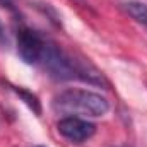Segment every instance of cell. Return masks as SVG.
<instances>
[{
    "label": "cell",
    "mask_w": 147,
    "mask_h": 147,
    "mask_svg": "<svg viewBox=\"0 0 147 147\" xmlns=\"http://www.w3.org/2000/svg\"><path fill=\"white\" fill-rule=\"evenodd\" d=\"M74 2H80V3H84V0H74Z\"/></svg>",
    "instance_id": "obj_9"
},
{
    "label": "cell",
    "mask_w": 147,
    "mask_h": 147,
    "mask_svg": "<svg viewBox=\"0 0 147 147\" xmlns=\"http://www.w3.org/2000/svg\"><path fill=\"white\" fill-rule=\"evenodd\" d=\"M2 7H7L9 10H16V0H0Z\"/></svg>",
    "instance_id": "obj_7"
},
{
    "label": "cell",
    "mask_w": 147,
    "mask_h": 147,
    "mask_svg": "<svg viewBox=\"0 0 147 147\" xmlns=\"http://www.w3.org/2000/svg\"><path fill=\"white\" fill-rule=\"evenodd\" d=\"M9 87L31 108V110L36 113L38 116L41 115V105H39V101H38V98L33 94V92H29V91H26V89H22V87H17V86H12V84H9Z\"/></svg>",
    "instance_id": "obj_6"
},
{
    "label": "cell",
    "mask_w": 147,
    "mask_h": 147,
    "mask_svg": "<svg viewBox=\"0 0 147 147\" xmlns=\"http://www.w3.org/2000/svg\"><path fill=\"white\" fill-rule=\"evenodd\" d=\"M51 106L57 113L62 115H82V116H103L110 110V103L105 96L87 91V89H65L60 91L53 101Z\"/></svg>",
    "instance_id": "obj_2"
},
{
    "label": "cell",
    "mask_w": 147,
    "mask_h": 147,
    "mask_svg": "<svg viewBox=\"0 0 147 147\" xmlns=\"http://www.w3.org/2000/svg\"><path fill=\"white\" fill-rule=\"evenodd\" d=\"M48 38L31 28H19L17 31V55L28 65H39Z\"/></svg>",
    "instance_id": "obj_3"
},
{
    "label": "cell",
    "mask_w": 147,
    "mask_h": 147,
    "mask_svg": "<svg viewBox=\"0 0 147 147\" xmlns=\"http://www.w3.org/2000/svg\"><path fill=\"white\" fill-rule=\"evenodd\" d=\"M0 41H5V33H3V28L0 24Z\"/></svg>",
    "instance_id": "obj_8"
},
{
    "label": "cell",
    "mask_w": 147,
    "mask_h": 147,
    "mask_svg": "<svg viewBox=\"0 0 147 147\" xmlns=\"http://www.w3.org/2000/svg\"><path fill=\"white\" fill-rule=\"evenodd\" d=\"M121 9L140 26L147 29V3L139 2V0H127L121 2Z\"/></svg>",
    "instance_id": "obj_5"
},
{
    "label": "cell",
    "mask_w": 147,
    "mask_h": 147,
    "mask_svg": "<svg viewBox=\"0 0 147 147\" xmlns=\"http://www.w3.org/2000/svg\"><path fill=\"white\" fill-rule=\"evenodd\" d=\"M39 65L50 74L53 79L58 80H82L87 84L110 87V82L103 72H99L92 63L82 58H75L74 55L62 50L55 41L48 39Z\"/></svg>",
    "instance_id": "obj_1"
},
{
    "label": "cell",
    "mask_w": 147,
    "mask_h": 147,
    "mask_svg": "<svg viewBox=\"0 0 147 147\" xmlns=\"http://www.w3.org/2000/svg\"><path fill=\"white\" fill-rule=\"evenodd\" d=\"M36 147H41V146H36Z\"/></svg>",
    "instance_id": "obj_10"
},
{
    "label": "cell",
    "mask_w": 147,
    "mask_h": 147,
    "mask_svg": "<svg viewBox=\"0 0 147 147\" xmlns=\"http://www.w3.org/2000/svg\"><path fill=\"white\" fill-rule=\"evenodd\" d=\"M58 134L74 144H82L96 134V125L79 116H65L57 123Z\"/></svg>",
    "instance_id": "obj_4"
}]
</instances>
